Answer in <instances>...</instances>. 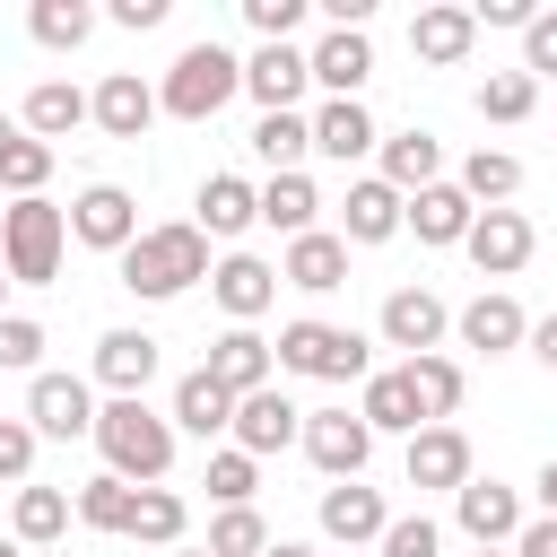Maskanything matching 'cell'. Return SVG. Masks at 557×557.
<instances>
[{
    "mask_svg": "<svg viewBox=\"0 0 557 557\" xmlns=\"http://www.w3.org/2000/svg\"><path fill=\"white\" fill-rule=\"evenodd\" d=\"M191 278H209V235H200V218H174V226H139V244L122 252V287H131V296H148V305L183 296Z\"/></svg>",
    "mask_w": 557,
    "mask_h": 557,
    "instance_id": "1",
    "label": "cell"
},
{
    "mask_svg": "<svg viewBox=\"0 0 557 557\" xmlns=\"http://www.w3.org/2000/svg\"><path fill=\"white\" fill-rule=\"evenodd\" d=\"M96 453H104L113 479L157 487V479L174 470V418H157L148 400H104V409H96Z\"/></svg>",
    "mask_w": 557,
    "mask_h": 557,
    "instance_id": "2",
    "label": "cell"
},
{
    "mask_svg": "<svg viewBox=\"0 0 557 557\" xmlns=\"http://www.w3.org/2000/svg\"><path fill=\"white\" fill-rule=\"evenodd\" d=\"M278 374H313V383H366L374 374V348L366 331H339V322H278Z\"/></svg>",
    "mask_w": 557,
    "mask_h": 557,
    "instance_id": "3",
    "label": "cell"
},
{
    "mask_svg": "<svg viewBox=\"0 0 557 557\" xmlns=\"http://www.w3.org/2000/svg\"><path fill=\"white\" fill-rule=\"evenodd\" d=\"M61 244H70V209H52V200H9L0 209V261H9L17 287H52Z\"/></svg>",
    "mask_w": 557,
    "mask_h": 557,
    "instance_id": "4",
    "label": "cell"
},
{
    "mask_svg": "<svg viewBox=\"0 0 557 557\" xmlns=\"http://www.w3.org/2000/svg\"><path fill=\"white\" fill-rule=\"evenodd\" d=\"M244 87V61L226 52V44H183V61L165 70V87H157V104L174 113V122H209L226 96Z\"/></svg>",
    "mask_w": 557,
    "mask_h": 557,
    "instance_id": "5",
    "label": "cell"
},
{
    "mask_svg": "<svg viewBox=\"0 0 557 557\" xmlns=\"http://www.w3.org/2000/svg\"><path fill=\"white\" fill-rule=\"evenodd\" d=\"M70 235H78L87 252H113V261H122V252L139 244V200H131L122 183H87V191L70 200Z\"/></svg>",
    "mask_w": 557,
    "mask_h": 557,
    "instance_id": "6",
    "label": "cell"
},
{
    "mask_svg": "<svg viewBox=\"0 0 557 557\" xmlns=\"http://www.w3.org/2000/svg\"><path fill=\"white\" fill-rule=\"evenodd\" d=\"M366 453H374V426H366L357 409H305V461H313L322 479H357Z\"/></svg>",
    "mask_w": 557,
    "mask_h": 557,
    "instance_id": "7",
    "label": "cell"
},
{
    "mask_svg": "<svg viewBox=\"0 0 557 557\" xmlns=\"http://www.w3.org/2000/svg\"><path fill=\"white\" fill-rule=\"evenodd\" d=\"M26 426L52 435V444L96 435V392H87L78 374H35V383H26Z\"/></svg>",
    "mask_w": 557,
    "mask_h": 557,
    "instance_id": "8",
    "label": "cell"
},
{
    "mask_svg": "<svg viewBox=\"0 0 557 557\" xmlns=\"http://www.w3.org/2000/svg\"><path fill=\"white\" fill-rule=\"evenodd\" d=\"M226 435H235V453H252V461H261V453H287V444H305V409H296L278 383H270V392H244Z\"/></svg>",
    "mask_w": 557,
    "mask_h": 557,
    "instance_id": "9",
    "label": "cell"
},
{
    "mask_svg": "<svg viewBox=\"0 0 557 557\" xmlns=\"http://www.w3.org/2000/svg\"><path fill=\"white\" fill-rule=\"evenodd\" d=\"M461 252L479 261V278H513V270L540 252V226H531L522 209H479V226H470Z\"/></svg>",
    "mask_w": 557,
    "mask_h": 557,
    "instance_id": "10",
    "label": "cell"
},
{
    "mask_svg": "<svg viewBox=\"0 0 557 557\" xmlns=\"http://www.w3.org/2000/svg\"><path fill=\"white\" fill-rule=\"evenodd\" d=\"M270 374H278V348H270L252 322H226V331L209 339V383H226L235 400H244V392H270Z\"/></svg>",
    "mask_w": 557,
    "mask_h": 557,
    "instance_id": "11",
    "label": "cell"
},
{
    "mask_svg": "<svg viewBox=\"0 0 557 557\" xmlns=\"http://www.w3.org/2000/svg\"><path fill=\"white\" fill-rule=\"evenodd\" d=\"M305 87H313V52H296V44H261V52L244 61V96H252L261 113H296Z\"/></svg>",
    "mask_w": 557,
    "mask_h": 557,
    "instance_id": "12",
    "label": "cell"
},
{
    "mask_svg": "<svg viewBox=\"0 0 557 557\" xmlns=\"http://www.w3.org/2000/svg\"><path fill=\"white\" fill-rule=\"evenodd\" d=\"M400 226H409V200L383 174H357L348 200H339V244H392Z\"/></svg>",
    "mask_w": 557,
    "mask_h": 557,
    "instance_id": "13",
    "label": "cell"
},
{
    "mask_svg": "<svg viewBox=\"0 0 557 557\" xmlns=\"http://www.w3.org/2000/svg\"><path fill=\"white\" fill-rule=\"evenodd\" d=\"M209 296H218L226 322H261V313L278 305V270H270L261 252H226V261L209 270Z\"/></svg>",
    "mask_w": 557,
    "mask_h": 557,
    "instance_id": "14",
    "label": "cell"
},
{
    "mask_svg": "<svg viewBox=\"0 0 557 557\" xmlns=\"http://www.w3.org/2000/svg\"><path fill=\"white\" fill-rule=\"evenodd\" d=\"M444 331H453V305H444L435 287H392V296H383V339H392V348L435 357Z\"/></svg>",
    "mask_w": 557,
    "mask_h": 557,
    "instance_id": "15",
    "label": "cell"
},
{
    "mask_svg": "<svg viewBox=\"0 0 557 557\" xmlns=\"http://www.w3.org/2000/svg\"><path fill=\"white\" fill-rule=\"evenodd\" d=\"M400 470H409V487H470L479 470H470V435L461 426H418L409 435V453H400Z\"/></svg>",
    "mask_w": 557,
    "mask_h": 557,
    "instance_id": "16",
    "label": "cell"
},
{
    "mask_svg": "<svg viewBox=\"0 0 557 557\" xmlns=\"http://www.w3.org/2000/svg\"><path fill=\"white\" fill-rule=\"evenodd\" d=\"M383 531H392L383 487H366V479H331V487H322V540L366 548V540H383Z\"/></svg>",
    "mask_w": 557,
    "mask_h": 557,
    "instance_id": "17",
    "label": "cell"
},
{
    "mask_svg": "<svg viewBox=\"0 0 557 557\" xmlns=\"http://www.w3.org/2000/svg\"><path fill=\"white\" fill-rule=\"evenodd\" d=\"M453 522H461L479 548H513V540H522V496H513L505 479H470V487L453 496Z\"/></svg>",
    "mask_w": 557,
    "mask_h": 557,
    "instance_id": "18",
    "label": "cell"
},
{
    "mask_svg": "<svg viewBox=\"0 0 557 557\" xmlns=\"http://www.w3.org/2000/svg\"><path fill=\"white\" fill-rule=\"evenodd\" d=\"M453 331H461V348H479V357H505V348H522V339H531V313H522L505 287H487V296H470V305L453 313Z\"/></svg>",
    "mask_w": 557,
    "mask_h": 557,
    "instance_id": "19",
    "label": "cell"
},
{
    "mask_svg": "<svg viewBox=\"0 0 557 557\" xmlns=\"http://www.w3.org/2000/svg\"><path fill=\"white\" fill-rule=\"evenodd\" d=\"M470 44H479V17H470V9H453V0H435V9H418V17H409V52H418V61H435V70H461V61H470Z\"/></svg>",
    "mask_w": 557,
    "mask_h": 557,
    "instance_id": "20",
    "label": "cell"
},
{
    "mask_svg": "<svg viewBox=\"0 0 557 557\" xmlns=\"http://www.w3.org/2000/svg\"><path fill=\"white\" fill-rule=\"evenodd\" d=\"M313 78L331 87V104H357V87L374 78V44H366V26H331V35L313 44Z\"/></svg>",
    "mask_w": 557,
    "mask_h": 557,
    "instance_id": "21",
    "label": "cell"
},
{
    "mask_svg": "<svg viewBox=\"0 0 557 557\" xmlns=\"http://www.w3.org/2000/svg\"><path fill=\"white\" fill-rule=\"evenodd\" d=\"M157 113H165V104H157V87H148L139 70H113V78L96 87V131H104V139H148Z\"/></svg>",
    "mask_w": 557,
    "mask_h": 557,
    "instance_id": "22",
    "label": "cell"
},
{
    "mask_svg": "<svg viewBox=\"0 0 557 557\" xmlns=\"http://www.w3.org/2000/svg\"><path fill=\"white\" fill-rule=\"evenodd\" d=\"M409 226H418V244H470L479 200L461 183H426V191H409Z\"/></svg>",
    "mask_w": 557,
    "mask_h": 557,
    "instance_id": "23",
    "label": "cell"
},
{
    "mask_svg": "<svg viewBox=\"0 0 557 557\" xmlns=\"http://www.w3.org/2000/svg\"><path fill=\"white\" fill-rule=\"evenodd\" d=\"M148 374H157V339H148V331H104V339H96V383H104L113 400H139Z\"/></svg>",
    "mask_w": 557,
    "mask_h": 557,
    "instance_id": "24",
    "label": "cell"
},
{
    "mask_svg": "<svg viewBox=\"0 0 557 557\" xmlns=\"http://www.w3.org/2000/svg\"><path fill=\"white\" fill-rule=\"evenodd\" d=\"M278 278H287V287H305V296H331V287H348V244L313 226V235H296V244H287Z\"/></svg>",
    "mask_w": 557,
    "mask_h": 557,
    "instance_id": "25",
    "label": "cell"
},
{
    "mask_svg": "<svg viewBox=\"0 0 557 557\" xmlns=\"http://www.w3.org/2000/svg\"><path fill=\"white\" fill-rule=\"evenodd\" d=\"M226 426H235V392L209 383V366H191V374L174 383V435H200V444H209V435H226Z\"/></svg>",
    "mask_w": 557,
    "mask_h": 557,
    "instance_id": "26",
    "label": "cell"
},
{
    "mask_svg": "<svg viewBox=\"0 0 557 557\" xmlns=\"http://www.w3.org/2000/svg\"><path fill=\"white\" fill-rule=\"evenodd\" d=\"M70 513H78V496H61V487H35V479H26V487H17V505H9V540L44 557V548L70 531Z\"/></svg>",
    "mask_w": 557,
    "mask_h": 557,
    "instance_id": "27",
    "label": "cell"
},
{
    "mask_svg": "<svg viewBox=\"0 0 557 557\" xmlns=\"http://www.w3.org/2000/svg\"><path fill=\"white\" fill-rule=\"evenodd\" d=\"M383 183L409 200V191H426V183H444V139L435 131H392L383 139Z\"/></svg>",
    "mask_w": 557,
    "mask_h": 557,
    "instance_id": "28",
    "label": "cell"
},
{
    "mask_svg": "<svg viewBox=\"0 0 557 557\" xmlns=\"http://www.w3.org/2000/svg\"><path fill=\"white\" fill-rule=\"evenodd\" d=\"M44 183H52V148H44L26 122H9V113H0V191L44 200Z\"/></svg>",
    "mask_w": 557,
    "mask_h": 557,
    "instance_id": "29",
    "label": "cell"
},
{
    "mask_svg": "<svg viewBox=\"0 0 557 557\" xmlns=\"http://www.w3.org/2000/svg\"><path fill=\"white\" fill-rule=\"evenodd\" d=\"M313 148H322L331 165H357V157L383 148V131H374L366 104H322V113H313Z\"/></svg>",
    "mask_w": 557,
    "mask_h": 557,
    "instance_id": "30",
    "label": "cell"
},
{
    "mask_svg": "<svg viewBox=\"0 0 557 557\" xmlns=\"http://www.w3.org/2000/svg\"><path fill=\"white\" fill-rule=\"evenodd\" d=\"M357 418H366L374 435H418V426H426V418H418V392H409V374H400V366H392V374H366Z\"/></svg>",
    "mask_w": 557,
    "mask_h": 557,
    "instance_id": "31",
    "label": "cell"
},
{
    "mask_svg": "<svg viewBox=\"0 0 557 557\" xmlns=\"http://www.w3.org/2000/svg\"><path fill=\"white\" fill-rule=\"evenodd\" d=\"M78 122H96V96H78L70 78H44V87L26 96V131H35L44 148H52V139H70Z\"/></svg>",
    "mask_w": 557,
    "mask_h": 557,
    "instance_id": "32",
    "label": "cell"
},
{
    "mask_svg": "<svg viewBox=\"0 0 557 557\" xmlns=\"http://www.w3.org/2000/svg\"><path fill=\"white\" fill-rule=\"evenodd\" d=\"M313 218H322L313 174H270V183H261V226H278V235L296 244V235H313Z\"/></svg>",
    "mask_w": 557,
    "mask_h": 557,
    "instance_id": "33",
    "label": "cell"
},
{
    "mask_svg": "<svg viewBox=\"0 0 557 557\" xmlns=\"http://www.w3.org/2000/svg\"><path fill=\"white\" fill-rule=\"evenodd\" d=\"M400 374H409V392H418V418H426V426H444V418L461 409V392H470V374H461L444 348H435V357H409Z\"/></svg>",
    "mask_w": 557,
    "mask_h": 557,
    "instance_id": "34",
    "label": "cell"
},
{
    "mask_svg": "<svg viewBox=\"0 0 557 557\" xmlns=\"http://www.w3.org/2000/svg\"><path fill=\"white\" fill-rule=\"evenodd\" d=\"M252 218H261V191L244 174H209L200 183V235H244Z\"/></svg>",
    "mask_w": 557,
    "mask_h": 557,
    "instance_id": "35",
    "label": "cell"
},
{
    "mask_svg": "<svg viewBox=\"0 0 557 557\" xmlns=\"http://www.w3.org/2000/svg\"><path fill=\"white\" fill-rule=\"evenodd\" d=\"M305 148H313V122L305 113H261L252 122V157L270 174H305Z\"/></svg>",
    "mask_w": 557,
    "mask_h": 557,
    "instance_id": "36",
    "label": "cell"
},
{
    "mask_svg": "<svg viewBox=\"0 0 557 557\" xmlns=\"http://www.w3.org/2000/svg\"><path fill=\"white\" fill-rule=\"evenodd\" d=\"M131 513H139V487H131V479L96 470V479L78 487V522H87V531H113V540H131Z\"/></svg>",
    "mask_w": 557,
    "mask_h": 557,
    "instance_id": "37",
    "label": "cell"
},
{
    "mask_svg": "<svg viewBox=\"0 0 557 557\" xmlns=\"http://www.w3.org/2000/svg\"><path fill=\"white\" fill-rule=\"evenodd\" d=\"M26 26H35V44H44V52H78V44L96 35V9H87V0H35V9H26Z\"/></svg>",
    "mask_w": 557,
    "mask_h": 557,
    "instance_id": "38",
    "label": "cell"
},
{
    "mask_svg": "<svg viewBox=\"0 0 557 557\" xmlns=\"http://www.w3.org/2000/svg\"><path fill=\"white\" fill-rule=\"evenodd\" d=\"M461 191H470L479 209H505V200L522 191V157H505V148H470V165H461Z\"/></svg>",
    "mask_w": 557,
    "mask_h": 557,
    "instance_id": "39",
    "label": "cell"
},
{
    "mask_svg": "<svg viewBox=\"0 0 557 557\" xmlns=\"http://www.w3.org/2000/svg\"><path fill=\"white\" fill-rule=\"evenodd\" d=\"M531 104H540V78L531 70H487L479 78V113L487 122H531Z\"/></svg>",
    "mask_w": 557,
    "mask_h": 557,
    "instance_id": "40",
    "label": "cell"
},
{
    "mask_svg": "<svg viewBox=\"0 0 557 557\" xmlns=\"http://www.w3.org/2000/svg\"><path fill=\"white\" fill-rule=\"evenodd\" d=\"M183 496L174 487H139V513H131V540H148V548H183Z\"/></svg>",
    "mask_w": 557,
    "mask_h": 557,
    "instance_id": "41",
    "label": "cell"
},
{
    "mask_svg": "<svg viewBox=\"0 0 557 557\" xmlns=\"http://www.w3.org/2000/svg\"><path fill=\"white\" fill-rule=\"evenodd\" d=\"M209 557H270V522H261L252 505H226V513L209 522Z\"/></svg>",
    "mask_w": 557,
    "mask_h": 557,
    "instance_id": "42",
    "label": "cell"
},
{
    "mask_svg": "<svg viewBox=\"0 0 557 557\" xmlns=\"http://www.w3.org/2000/svg\"><path fill=\"white\" fill-rule=\"evenodd\" d=\"M252 487H261V461H252V453H235V444L209 453V496H218V505H252Z\"/></svg>",
    "mask_w": 557,
    "mask_h": 557,
    "instance_id": "43",
    "label": "cell"
},
{
    "mask_svg": "<svg viewBox=\"0 0 557 557\" xmlns=\"http://www.w3.org/2000/svg\"><path fill=\"white\" fill-rule=\"evenodd\" d=\"M35 357H44V322L35 313H0V366L9 374H44Z\"/></svg>",
    "mask_w": 557,
    "mask_h": 557,
    "instance_id": "44",
    "label": "cell"
},
{
    "mask_svg": "<svg viewBox=\"0 0 557 557\" xmlns=\"http://www.w3.org/2000/svg\"><path fill=\"white\" fill-rule=\"evenodd\" d=\"M435 548H444V531L426 513H392V531L374 540V557H435Z\"/></svg>",
    "mask_w": 557,
    "mask_h": 557,
    "instance_id": "45",
    "label": "cell"
},
{
    "mask_svg": "<svg viewBox=\"0 0 557 557\" xmlns=\"http://www.w3.org/2000/svg\"><path fill=\"white\" fill-rule=\"evenodd\" d=\"M244 26H252L261 44H287V35L305 26V0H244Z\"/></svg>",
    "mask_w": 557,
    "mask_h": 557,
    "instance_id": "46",
    "label": "cell"
},
{
    "mask_svg": "<svg viewBox=\"0 0 557 557\" xmlns=\"http://www.w3.org/2000/svg\"><path fill=\"white\" fill-rule=\"evenodd\" d=\"M35 444H44V435H35L26 418H0V479H9V487H26V470H35Z\"/></svg>",
    "mask_w": 557,
    "mask_h": 557,
    "instance_id": "47",
    "label": "cell"
},
{
    "mask_svg": "<svg viewBox=\"0 0 557 557\" xmlns=\"http://www.w3.org/2000/svg\"><path fill=\"white\" fill-rule=\"evenodd\" d=\"M522 70H531V78L557 70V9H540V17L522 26Z\"/></svg>",
    "mask_w": 557,
    "mask_h": 557,
    "instance_id": "48",
    "label": "cell"
},
{
    "mask_svg": "<svg viewBox=\"0 0 557 557\" xmlns=\"http://www.w3.org/2000/svg\"><path fill=\"white\" fill-rule=\"evenodd\" d=\"M470 17H479V26H531L540 9H531V0H479Z\"/></svg>",
    "mask_w": 557,
    "mask_h": 557,
    "instance_id": "49",
    "label": "cell"
},
{
    "mask_svg": "<svg viewBox=\"0 0 557 557\" xmlns=\"http://www.w3.org/2000/svg\"><path fill=\"white\" fill-rule=\"evenodd\" d=\"M513 557H557V513H540V522H522V540H513Z\"/></svg>",
    "mask_w": 557,
    "mask_h": 557,
    "instance_id": "50",
    "label": "cell"
},
{
    "mask_svg": "<svg viewBox=\"0 0 557 557\" xmlns=\"http://www.w3.org/2000/svg\"><path fill=\"white\" fill-rule=\"evenodd\" d=\"M113 26H131V35L139 26H165V0H113Z\"/></svg>",
    "mask_w": 557,
    "mask_h": 557,
    "instance_id": "51",
    "label": "cell"
},
{
    "mask_svg": "<svg viewBox=\"0 0 557 557\" xmlns=\"http://www.w3.org/2000/svg\"><path fill=\"white\" fill-rule=\"evenodd\" d=\"M531 357L557 374V313H540V322H531Z\"/></svg>",
    "mask_w": 557,
    "mask_h": 557,
    "instance_id": "52",
    "label": "cell"
},
{
    "mask_svg": "<svg viewBox=\"0 0 557 557\" xmlns=\"http://www.w3.org/2000/svg\"><path fill=\"white\" fill-rule=\"evenodd\" d=\"M531 487H540V513H557V453L540 461V479H531Z\"/></svg>",
    "mask_w": 557,
    "mask_h": 557,
    "instance_id": "53",
    "label": "cell"
},
{
    "mask_svg": "<svg viewBox=\"0 0 557 557\" xmlns=\"http://www.w3.org/2000/svg\"><path fill=\"white\" fill-rule=\"evenodd\" d=\"M270 557H313V548L305 540H270Z\"/></svg>",
    "mask_w": 557,
    "mask_h": 557,
    "instance_id": "54",
    "label": "cell"
},
{
    "mask_svg": "<svg viewBox=\"0 0 557 557\" xmlns=\"http://www.w3.org/2000/svg\"><path fill=\"white\" fill-rule=\"evenodd\" d=\"M9 287H17V278H9V261H0V296H9Z\"/></svg>",
    "mask_w": 557,
    "mask_h": 557,
    "instance_id": "55",
    "label": "cell"
},
{
    "mask_svg": "<svg viewBox=\"0 0 557 557\" xmlns=\"http://www.w3.org/2000/svg\"><path fill=\"white\" fill-rule=\"evenodd\" d=\"M0 557H26V548H17V540H0Z\"/></svg>",
    "mask_w": 557,
    "mask_h": 557,
    "instance_id": "56",
    "label": "cell"
},
{
    "mask_svg": "<svg viewBox=\"0 0 557 557\" xmlns=\"http://www.w3.org/2000/svg\"><path fill=\"white\" fill-rule=\"evenodd\" d=\"M174 557H209V548H174Z\"/></svg>",
    "mask_w": 557,
    "mask_h": 557,
    "instance_id": "57",
    "label": "cell"
},
{
    "mask_svg": "<svg viewBox=\"0 0 557 557\" xmlns=\"http://www.w3.org/2000/svg\"><path fill=\"white\" fill-rule=\"evenodd\" d=\"M479 557H513V548H479Z\"/></svg>",
    "mask_w": 557,
    "mask_h": 557,
    "instance_id": "58",
    "label": "cell"
},
{
    "mask_svg": "<svg viewBox=\"0 0 557 557\" xmlns=\"http://www.w3.org/2000/svg\"><path fill=\"white\" fill-rule=\"evenodd\" d=\"M44 557H61V548H44Z\"/></svg>",
    "mask_w": 557,
    "mask_h": 557,
    "instance_id": "59",
    "label": "cell"
}]
</instances>
